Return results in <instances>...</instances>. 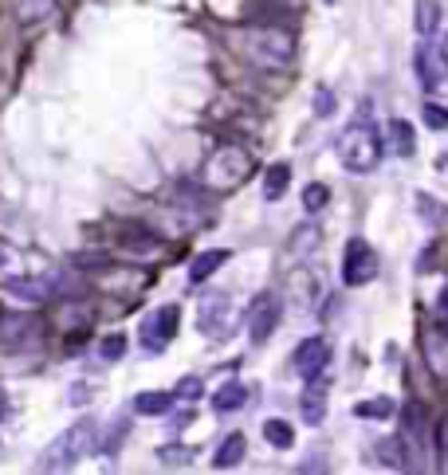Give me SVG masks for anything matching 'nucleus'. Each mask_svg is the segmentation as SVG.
<instances>
[{"mask_svg":"<svg viewBox=\"0 0 448 475\" xmlns=\"http://www.w3.org/2000/svg\"><path fill=\"white\" fill-rule=\"evenodd\" d=\"M291 365H295V373L303 377V382H311V377L318 373H326V365H330V346H326V338H303L299 346H295L291 354Z\"/></svg>","mask_w":448,"mask_h":475,"instance_id":"obj_11","label":"nucleus"},{"mask_svg":"<svg viewBox=\"0 0 448 475\" xmlns=\"http://www.w3.org/2000/svg\"><path fill=\"white\" fill-rule=\"evenodd\" d=\"M335 106H338V99H335V91H330V87L315 91V118H330V114H335Z\"/></svg>","mask_w":448,"mask_h":475,"instance_id":"obj_28","label":"nucleus"},{"mask_svg":"<svg viewBox=\"0 0 448 475\" xmlns=\"http://www.w3.org/2000/svg\"><path fill=\"white\" fill-rule=\"evenodd\" d=\"M244 401H248V389L240 382H224L217 393H212V409H217V412H236V409H244Z\"/></svg>","mask_w":448,"mask_h":475,"instance_id":"obj_19","label":"nucleus"},{"mask_svg":"<svg viewBox=\"0 0 448 475\" xmlns=\"http://www.w3.org/2000/svg\"><path fill=\"white\" fill-rule=\"evenodd\" d=\"M335 153H338L342 170H350V173L377 170V161H382V138H377L374 122H350L335 138Z\"/></svg>","mask_w":448,"mask_h":475,"instance_id":"obj_3","label":"nucleus"},{"mask_svg":"<svg viewBox=\"0 0 448 475\" xmlns=\"http://www.w3.org/2000/svg\"><path fill=\"white\" fill-rule=\"evenodd\" d=\"M94 448V421H79L59 432L40 456V471H71Z\"/></svg>","mask_w":448,"mask_h":475,"instance_id":"obj_4","label":"nucleus"},{"mask_svg":"<svg viewBox=\"0 0 448 475\" xmlns=\"http://www.w3.org/2000/svg\"><path fill=\"white\" fill-rule=\"evenodd\" d=\"M291 244H295V252H299V256H311L318 247V228H299L291 236Z\"/></svg>","mask_w":448,"mask_h":475,"instance_id":"obj_29","label":"nucleus"},{"mask_svg":"<svg viewBox=\"0 0 448 475\" xmlns=\"http://www.w3.org/2000/svg\"><path fill=\"white\" fill-rule=\"evenodd\" d=\"M287 181H291V170L287 165H271V170L264 173V200H279L283 193H287Z\"/></svg>","mask_w":448,"mask_h":475,"instance_id":"obj_22","label":"nucleus"},{"mask_svg":"<svg viewBox=\"0 0 448 475\" xmlns=\"http://www.w3.org/2000/svg\"><path fill=\"white\" fill-rule=\"evenodd\" d=\"M326 5H338V0H326Z\"/></svg>","mask_w":448,"mask_h":475,"instance_id":"obj_37","label":"nucleus"},{"mask_svg":"<svg viewBox=\"0 0 448 475\" xmlns=\"http://www.w3.org/2000/svg\"><path fill=\"white\" fill-rule=\"evenodd\" d=\"M326 205H330V189H326V185L315 181V185L303 189V208H307V212H323Z\"/></svg>","mask_w":448,"mask_h":475,"instance_id":"obj_26","label":"nucleus"},{"mask_svg":"<svg viewBox=\"0 0 448 475\" xmlns=\"http://www.w3.org/2000/svg\"><path fill=\"white\" fill-rule=\"evenodd\" d=\"M8 291L20 295V299H28V303H47V299H52V295L59 291V283L47 279V276H44V279H12Z\"/></svg>","mask_w":448,"mask_h":475,"instance_id":"obj_14","label":"nucleus"},{"mask_svg":"<svg viewBox=\"0 0 448 475\" xmlns=\"http://www.w3.org/2000/svg\"><path fill=\"white\" fill-rule=\"evenodd\" d=\"M417 79L424 82V91H436V82H441V67L433 63L429 47H417Z\"/></svg>","mask_w":448,"mask_h":475,"instance_id":"obj_24","label":"nucleus"},{"mask_svg":"<svg viewBox=\"0 0 448 475\" xmlns=\"http://www.w3.org/2000/svg\"><path fill=\"white\" fill-rule=\"evenodd\" d=\"M173 393H161V389H146V393L134 397V412H141V417H161V412L173 409Z\"/></svg>","mask_w":448,"mask_h":475,"instance_id":"obj_17","label":"nucleus"},{"mask_svg":"<svg viewBox=\"0 0 448 475\" xmlns=\"http://www.w3.org/2000/svg\"><path fill=\"white\" fill-rule=\"evenodd\" d=\"M236 44H240L248 63L268 67V71H283V67H291V59H295V40H291V32H283V28H244L236 35Z\"/></svg>","mask_w":448,"mask_h":475,"instance_id":"obj_2","label":"nucleus"},{"mask_svg":"<svg viewBox=\"0 0 448 475\" xmlns=\"http://www.w3.org/2000/svg\"><path fill=\"white\" fill-rule=\"evenodd\" d=\"M264 441H268L271 448H279V452H287V448L295 444V429H291L287 421L271 417V421H264Z\"/></svg>","mask_w":448,"mask_h":475,"instance_id":"obj_21","label":"nucleus"},{"mask_svg":"<svg viewBox=\"0 0 448 475\" xmlns=\"http://www.w3.org/2000/svg\"><path fill=\"white\" fill-rule=\"evenodd\" d=\"M436 59H441V71H448V32L441 35V47H436V52H433Z\"/></svg>","mask_w":448,"mask_h":475,"instance_id":"obj_35","label":"nucleus"},{"mask_svg":"<svg viewBox=\"0 0 448 475\" xmlns=\"http://www.w3.org/2000/svg\"><path fill=\"white\" fill-rule=\"evenodd\" d=\"M189 456H193V452H185V448H161V460H181V464H185Z\"/></svg>","mask_w":448,"mask_h":475,"instance_id":"obj_34","label":"nucleus"},{"mask_svg":"<svg viewBox=\"0 0 448 475\" xmlns=\"http://www.w3.org/2000/svg\"><path fill=\"white\" fill-rule=\"evenodd\" d=\"M279 315H283V306H279V295H256V303H252V311H248V334H252L256 346H264V342L271 338V330L279 326Z\"/></svg>","mask_w":448,"mask_h":475,"instance_id":"obj_10","label":"nucleus"},{"mask_svg":"<svg viewBox=\"0 0 448 475\" xmlns=\"http://www.w3.org/2000/svg\"><path fill=\"white\" fill-rule=\"evenodd\" d=\"M326 377L318 373V377H311V382H307V393H303V421L307 424H318L323 421V409H326Z\"/></svg>","mask_w":448,"mask_h":475,"instance_id":"obj_15","label":"nucleus"},{"mask_svg":"<svg viewBox=\"0 0 448 475\" xmlns=\"http://www.w3.org/2000/svg\"><path fill=\"white\" fill-rule=\"evenodd\" d=\"M16 5L20 24H44L55 12V0H12Z\"/></svg>","mask_w":448,"mask_h":475,"instance_id":"obj_20","label":"nucleus"},{"mask_svg":"<svg viewBox=\"0 0 448 475\" xmlns=\"http://www.w3.org/2000/svg\"><path fill=\"white\" fill-rule=\"evenodd\" d=\"M377 452H382V460H385V468H405V452H401V444L394 441V444H382V448H377Z\"/></svg>","mask_w":448,"mask_h":475,"instance_id":"obj_31","label":"nucleus"},{"mask_svg":"<svg viewBox=\"0 0 448 475\" xmlns=\"http://www.w3.org/2000/svg\"><path fill=\"white\" fill-rule=\"evenodd\" d=\"M122 354H126V338H122V334H111V338L99 342V358H102V362H118Z\"/></svg>","mask_w":448,"mask_h":475,"instance_id":"obj_27","label":"nucleus"},{"mask_svg":"<svg viewBox=\"0 0 448 475\" xmlns=\"http://www.w3.org/2000/svg\"><path fill=\"white\" fill-rule=\"evenodd\" d=\"M389 146H394L397 158H413V153H417V134H413V126L405 118H394V122H389Z\"/></svg>","mask_w":448,"mask_h":475,"instance_id":"obj_16","label":"nucleus"},{"mask_svg":"<svg viewBox=\"0 0 448 475\" xmlns=\"http://www.w3.org/2000/svg\"><path fill=\"white\" fill-rule=\"evenodd\" d=\"M397 444L405 452V468H429V429H424V412L417 405H409L401 412V432H397Z\"/></svg>","mask_w":448,"mask_h":475,"instance_id":"obj_6","label":"nucleus"},{"mask_svg":"<svg viewBox=\"0 0 448 475\" xmlns=\"http://www.w3.org/2000/svg\"><path fill=\"white\" fill-rule=\"evenodd\" d=\"M436 24H441V5H436V0H417V32L433 35Z\"/></svg>","mask_w":448,"mask_h":475,"instance_id":"obj_25","label":"nucleus"},{"mask_svg":"<svg viewBox=\"0 0 448 475\" xmlns=\"http://www.w3.org/2000/svg\"><path fill=\"white\" fill-rule=\"evenodd\" d=\"M244 452H248L244 432H229V436L220 441L217 452H212V468H217V471H232V468L244 460Z\"/></svg>","mask_w":448,"mask_h":475,"instance_id":"obj_13","label":"nucleus"},{"mask_svg":"<svg viewBox=\"0 0 448 475\" xmlns=\"http://www.w3.org/2000/svg\"><path fill=\"white\" fill-rule=\"evenodd\" d=\"M220 264H229V252H224V247H217V252H205V256H197L193 264H189V283H193V287H200V283H205Z\"/></svg>","mask_w":448,"mask_h":475,"instance_id":"obj_18","label":"nucleus"},{"mask_svg":"<svg viewBox=\"0 0 448 475\" xmlns=\"http://www.w3.org/2000/svg\"><path fill=\"white\" fill-rule=\"evenodd\" d=\"M40 338V318L28 311H12L0 318V350H28Z\"/></svg>","mask_w":448,"mask_h":475,"instance_id":"obj_9","label":"nucleus"},{"mask_svg":"<svg viewBox=\"0 0 448 475\" xmlns=\"http://www.w3.org/2000/svg\"><path fill=\"white\" fill-rule=\"evenodd\" d=\"M354 417H365V421H385V417H394V401H389V397H370V401H358V405H354Z\"/></svg>","mask_w":448,"mask_h":475,"instance_id":"obj_23","label":"nucleus"},{"mask_svg":"<svg viewBox=\"0 0 448 475\" xmlns=\"http://www.w3.org/2000/svg\"><path fill=\"white\" fill-rule=\"evenodd\" d=\"M421 354H424V365L433 370V377L448 382V330L444 326H429V330H424Z\"/></svg>","mask_w":448,"mask_h":475,"instance_id":"obj_12","label":"nucleus"},{"mask_svg":"<svg viewBox=\"0 0 448 475\" xmlns=\"http://www.w3.org/2000/svg\"><path fill=\"white\" fill-rule=\"evenodd\" d=\"M236 326V303L224 291H205V299L197 306V330L212 342H224Z\"/></svg>","mask_w":448,"mask_h":475,"instance_id":"obj_5","label":"nucleus"},{"mask_svg":"<svg viewBox=\"0 0 448 475\" xmlns=\"http://www.w3.org/2000/svg\"><path fill=\"white\" fill-rule=\"evenodd\" d=\"M417 208H421V217L429 224H441V205H436L433 197H417Z\"/></svg>","mask_w":448,"mask_h":475,"instance_id":"obj_32","label":"nucleus"},{"mask_svg":"<svg viewBox=\"0 0 448 475\" xmlns=\"http://www.w3.org/2000/svg\"><path fill=\"white\" fill-rule=\"evenodd\" d=\"M5 412H8V409H5V393H0V421H5Z\"/></svg>","mask_w":448,"mask_h":475,"instance_id":"obj_36","label":"nucleus"},{"mask_svg":"<svg viewBox=\"0 0 448 475\" xmlns=\"http://www.w3.org/2000/svg\"><path fill=\"white\" fill-rule=\"evenodd\" d=\"M252 170H256L252 153L236 146V141H224V146L209 153L205 170H200V185L212 189V193H229V189H240L252 177Z\"/></svg>","mask_w":448,"mask_h":475,"instance_id":"obj_1","label":"nucleus"},{"mask_svg":"<svg viewBox=\"0 0 448 475\" xmlns=\"http://www.w3.org/2000/svg\"><path fill=\"white\" fill-rule=\"evenodd\" d=\"M377 279V252L362 236L346 240V252H342V283L346 287H365V283Z\"/></svg>","mask_w":448,"mask_h":475,"instance_id":"obj_8","label":"nucleus"},{"mask_svg":"<svg viewBox=\"0 0 448 475\" xmlns=\"http://www.w3.org/2000/svg\"><path fill=\"white\" fill-rule=\"evenodd\" d=\"M424 126L429 130H448V111L436 102H424Z\"/></svg>","mask_w":448,"mask_h":475,"instance_id":"obj_30","label":"nucleus"},{"mask_svg":"<svg viewBox=\"0 0 448 475\" xmlns=\"http://www.w3.org/2000/svg\"><path fill=\"white\" fill-rule=\"evenodd\" d=\"M197 393H200V382H197V377H185V382L173 389V397H177V401H181V397H197Z\"/></svg>","mask_w":448,"mask_h":475,"instance_id":"obj_33","label":"nucleus"},{"mask_svg":"<svg viewBox=\"0 0 448 475\" xmlns=\"http://www.w3.org/2000/svg\"><path fill=\"white\" fill-rule=\"evenodd\" d=\"M177 326H181V306H177V303L158 306V311L146 315V318H141V326H138L141 350H146V354H161V350L173 342Z\"/></svg>","mask_w":448,"mask_h":475,"instance_id":"obj_7","label":"nucleus"}]
</instances>
